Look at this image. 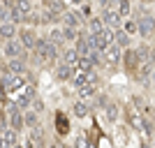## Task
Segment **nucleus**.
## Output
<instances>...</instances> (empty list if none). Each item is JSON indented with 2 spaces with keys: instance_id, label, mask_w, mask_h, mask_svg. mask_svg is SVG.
Masks as SVG:
<instances>
[{
  "instance_id": "1",
  "label": "nucleus",
  "mask_w": 155,
  "mask_h": 148,
  "mask_svg": "<svg viewBox=\"0 0 155 148\" xmlns=\"http://www.w3.org/2000/svg\"><path fill=\"white\" fill-rule=\"evenodd\" d=\"M97 97V104L102 107V116L107 123H118V118H120V107H118V102L114 100V97H107V95H95Z\"/></svg>"
},
{
  "instance_id": "2",
  "label": "nucleus",
  "mask_w": 155,
  "mask_h": 148,
  "mask_svg": "<svg viewBox=\"0 0 155 148\" xmlns=\"http://www.w3.org/2000/svg\"><path fill=\"white\" fill-rule=\"evenodd\" d=\"M16 39H19V44L26 49V51H30L32 46H35V42H37V28H30L26 26V23H21L19 28H16Z\"/></svg>"
},
{
  "instance_id": "3",
  "label": "nucleus",
  "mask_w": 155,
  "mask_h": 148,
  "mask_svg": "<svg viewBox=\"0 0 155 148\" xmlns=\"http://www.w3.org/2000/svg\"><path fill=\"white\" fill-rule=\"evenodd\" d=\"M123 120H125V125H127L132 132H141V125H143V113L141 111H137V109H132V107H123Z\"/></svg>"
},
{
  "instance_id": "4",
  "label": "nucleus",
  "mask_w": 155,
  "mask_h": 148,
  "mask_svg": "<svg viewBox=\"0 0 155 148\" xmlns=\"http://www.w3.org/2000/svg\"><path fill=\"white\" fill-rule=\"evenodd\" d=\"M53 130H56V136H67L72 132V120L63 109L53 111Z\"/></svg>"
},
{
  "instance_id": "5",
  "label": "nucleus",
  "mask_w": 155,
  "mask_h": 148,
  "mask_svg": "<svg viewBox=\"0 0 155 148\" xmlns=\"http://www.w3.org/2000/svg\"><path fill=\"white\" fill-rule=\"evenodd\" d=\"M2 53H5V58H21V60H26V63H28V51L19 44V39H16V37L2 42Z\"/></svg>"
},
{
  "instance_id": "6",
  "label": "nucleus",
  "mask_w": 155,
  "mask_h": 148,
  "mask_svg": "<svg viewBox=\"0 0 155 148\" xmlns=\"http://www.w3.org/2000/svg\"><path fill=\"white\" fill-rule=\"evenodd\" d=\"M120 65H123V70L125 74H134L137 67H139V58H137V51H134V46H127V49H123V56H120Z\"/></svg>"
},
{
  "instance_id": "7",
  "label": "nucleus",
  "mask_w": 155,
  "mask_h": 148,
  "mask_svg": "<svg viewBox=\"0 0 155 148\" xmlns=\"http://www.w3.org/2000/svg\"><path fill=\"white\" fill-rule=\"evenodd\" d=\"M86 23V19L81 16V12L79 9H74V7H67L63 14H60V26H70V28H81Z\"/></svg>"
},
{
  "instance_id": "8",
  "label": "nucleus",
  "mask_w": 155,
  "mask_h": 148,
  "mask_svg": "<svg viewBox=\"0 0 155 148\" xmlns=\"http://www.w3.org/2000/svg\"><path fill=\"white\" fill-rule=\"evenodd\" d=\"M100 19H102L104 28H120V21H123V16L116 12V7H102V14H100Z\"/></svg>"
},
{
  "instance_id": "9",
  "label": "nucleus",
  "mask_w": 155,
  "mask_h": 148,
  "mask_svg": "<svg viewBox=\"0 0 155 148\" xmlns=\"http://www.w3.org/2000/svg\"><path fill=\"white\" fill-rule=\"evenodd\" d=\"M72 74H74V67H70V65L60 63V60L53 65V72H51L53 81H58V84H67V81L72 79Z\"/></svg>"
},
{
  "instance_id": "10",
  "label": "nucleus",
  "mask_w": 155,
  "mask_h": 148,
  "mask_svg": "<svg viewBox=\"0 0 155 148\" xmlns=\"http://www.w3.org/2000/svg\"><path fill=\"white\" fill-rule=\"evenodd\" d=\"M70 111H72V116L74 118H79V120H86V118L91 116V104L88 102H84V100H72V104H70Z\"/></svg>"
},
{
  "instance_id": "11",
  "label": "nucleus",
  "mask_w": 155,
  "mask_h": 148,
  "mask_svg": "<svg viewBox=\"0 0 155 148\" xmlns=\"http://www.w3.org/2000/svg\"><path fill=\"white\" fill-rule=\"evenodd\" d=\"M28 139L32 141V146H35V148H46V146H49V139H46L44 127H42V125L28 130Z\"/></svg>"
},
{
  "instance_id": "12",
  "label": "nucleus",
  "mask_w": 155,
  "mask_h": 148,
  "mask_svg": "<svg viewBox=\"0 0 155 148\" xmlns=\"http://www.w3.org/2000/svg\"><path fill=\"white\" fill-rule=\"evenodd\" d=\"M132 77H134V81H139L141 86L146 84V81H153V60H150V63H141Z\"/></svg>"
},
{
  "instance_id": "13",
  "label": "nucleus",
  "mask_w": 155,
  "mask_h": 148,
  "mask_svg": "<svg viewBox=\"0 0 155 148\" xmlns=\"http://www.w3.org/2000/svg\"><path fill=\"white\" fill-rule=\"evenodd\" d=\"M134 51L139 63H150L153 60V42H141L139 46H134Z\"/></svg>"
},
{
  "instance_id": "14",
  "label": "nucleus",
  "mask_w": 155,
  "mask_h": 148,
  "mask_svg": "<svg viewBox=\"0 0 155 148\" xmlns=\"http://www.w3.org/2000/svg\"><path fill=\"white\" fill-rule=\"evenodd\" d=\"M5 65H7V72L9 74H26V70H28V65H26V60H21V58H5Z\"/></svg>"
},
{
  "instance_id": "15",
  "label": "nucleus",
  "mask_w": 155,
  "mask_h": 148,
  "mask_svg": "<svg viewBox=\"0 0 155 148\" xmlns=\"http://www.w3.org/2000/svg\"><path fill=\"white\" fill-rule=\"evenodd\" d=\"M111 44H116L118 49L123 51V49L132 46V35H127V32H123L120 28H116V30H114V39H111Z\"/></svg>"
},
{
  "instance_id": "16",
  "label": "nucleus",
  "mask_w": 155,
  "mask_h": 148,
  "mask_svg": "<svg viewBox=\"0 0 155 148\" xmlns=\"http://www.w3.org/2000/svg\"><path fill=\"white\" fill-rule=\"evenodd\" d=\"M37 14H39V26H58L60 23V14H53L46 7H42V12H37Z\"/></svg>"
},
{
  "instance_id": "17",
  "label": "nucleus",
  "mask_w": 155,
  "mask_h": 148,
  "mask_svg": "<svg viewBox=\"0 0 155 148\" xmlns=\"http://www.w3.org/2000/svg\"><path fill=\"white\" fill-rule=\"evenodd\" d=\"M44 37L49 39V42H51V44L56 46L58 51L65 46V39H63V32H60V26H51V28H49V32H46Z\"/></svg>"
},
{
  "instance_id": "18",
  "label": "nucleus",
  "mask_w": 155,
  "mask_h": 148,
  "mask_svg": "<svg viewBox=\"0 0 155 148\" xmlns=\"http://www.w3.org/2000/svg\"><path fill=\"white\" fill-rule=\"evenodd\" d=\"M77 93H79V100H84V102H88V104H91L93 100H95V95L100 93V86L86 84V86H81V88H79Z\"/></svg>"
},
{
  "instance_id": "19",
  "label": "nucleus",
  "mask_w": 155,
  "mask_h": 148,
  "mask_svg": "<svg viewBox=\"0 0 155 148\" xmlns=\"http://www.w3.org/2000/svg\"><path fill=\"white\" fill-rule=\"evenodd\" d=\"M37 125H42V116L35 113L32 109H23V127L32 130V127H37Z\"/></svg>"
},
{
  "instance_id": "20",
  "label": "nucleus",
  "mask_w": 155,
  "mask_h": 148,
  "mask_svg": "<svg viewBox=\"0 0 155 148\" xmlns=\"http://www.w3.org/2000/svg\"><path fill=\"white\" fill-rule=\"evenodd\" d=\"M77 51L72 49V46H63L60 49V53H58V60L60 63H65V65H70V67H74V63H77Z\"/></svg>"
},
{
  "instance_id": "21",
  "label": "nucleus",
  "mask_w": 155,
  "mask_h": 148,
  "mask_svg": "<svg viewBox=\"0 0 155 148\" xmlns=\"http://www.w3.org/2000/svg\"><path fill=\"white\" fill-rule=\"evenodd\" d=\"M84 28H86V32H88V35H95V32H102V30H104V23H102V19H100V16H88V19H86V23H84Z\"/></svg>"
},
{
  "instance_id": "22",
  "label": "nucleus",
  "mask_w": 155,
  "mask_h": 148,
  "mask_svg": "<svg viewBox=\"0 0 155 148\" xmlns=\"http://www.w3.org/2000/svg\"><path fill=\"white\" fill-rule=\"evenodd\" d=\"M16 28L19 26H14V23H9V21H2V23H0V39H2V42L14 39L16 37Z\"/></svg>"
},
{
  "instance_id": "23",
  "label": "nucleus",
  "mask_w": 155,
  "mask_h": 148,
  "mask_svg": "<svg viewBox=\"0 0 155 148\" xmlns=\"http://www.w3.org/2000/svg\"><path fill=\"white\" fill-rule=\"evenodd\" d=\"M42 5H44L46 9H51L53 14H63L65 9H67V2H65V0H42Z\"/></svg>"
},
{
  "instance_id": "24",
  "label": "nucleus",
  "mask_w": 155,
  "mask_h": 148,
  "mask_svg": "<svg viewBox=\"0 0 155 148\" xmlns=\"http://www.w3.org/2000/svg\"><path fill=\"white\" fill-rule=\"evenodd\" d=\"M67 84H72V88L79 90L81 86L88 84V72H74V74H72V79L67 81Z\"/></svg>"
},
{
  "instance_id": "25",
  "label": "nucleus",
  "mask_w": 155,
  "mask_h": 148,
  "mask_svg": "<svg viewBox=\"0 0 155 148\" xmlns=\"http://www.w3.org/2000/svg\"><path fill=\"white\" fill-rule=\"evenodd\" d=\"M14 7H16L23 16H28L30 12H35V0H14Z\"/></svg>"
},
{
  "instance_id": "26",
  "label": "nucleus",
  "mask_w": 155,
  "mask_h": 148,
  "mask_svg": "<svg viewBox=\"0 0 155 148\" xmlns=\"http://www.w3.org/2000/svg\"><path fill=\"white\" fill-rule=\"evenodd\" d=\"M95 67H93V63H91V58L88 56H79L77 58V63H74V72H93Z\"/></svg>"
},
{
  "instance_id": "27",
  "label": "nucleus",
  "mask_w": 155,
  "mask_h": 148,
  "mask_svg": "<svg viewBox=\"0 0 155 148\" xmlns=\"http://www.w3.org/2000/svg\"><path fill=\"white\" fill-rule=\"evenodd\" d=\"M132 9H134V5H132V0H118V7H116V12L120 14L123 19L132 16Z\"/></svg>"
},
{
  "instance_id": "28",
  "label": "nucleus",
  "mask_w": 155,
  "mask_h": 148,
  "mask_svg": "<svg viewBox=\"0 0 155 148\" xmlns=\"http://www.w3.org/2000/svg\"><path fill=\"white\" fill-rule=\"evenodd\" d=\"M0 136H2V141H5L7 146H14V143H19V134H16L14 130H9V127L0 130Z\"/></svg>"
},
{
  "instance_id": "29",
  "label": "nucleus",
  "mask_w": 155,
  "mask_h": 148,
  "mask_svg": "<svg viewBox=\"0 0 155 148\" xmlns=\"http://www.w3.org/2000/svg\"><path fill=\"white\" fill-rule=\"evenodd\" d=\"M28 109H32L35 113H39V116H42V113L46 111V102H44V97L35 95V97L30 100V107H28Z\"/></svg>"
},
{
  "instance_id": "30",
  "label": "nucleus",
  "mask_w": 155,
  "mask_h": 148,
  "mask_svg": "<svg viewBox=\"0 0 155 148\" xmlns=\"http://www.w3.org/2000/svg\"><path fill=\"white\" fill-rule=\"evenodd\" d=\"M143 104H146V95H141V93H132V95H130V107H132V109L141 111Z\"/></svg>"
},
{
  "instance_id": "31",
  "label": "nucleus",
  "mask_w": 155,
  "mask_h": 148,
  "mask_svg": "<svg viewBox=\"0 0 155 148\" xmlns=\"http://www.w3.org/2000/svg\"><path fill=\"white\" fill-rule=\"evenodd\" d=\"M120 30H123V32H127V35H132V37H134V35H137V21L132 19V16L123 19V21H120Z\"/></svg>"
},
{
  "instance_id": "32",
  "label": "nucleus",
  "mask_w": 155,
  "mask_h": 148,
  "mask_svg": "<svg viewBox=\"0 0 155 148\" xmlns=\"http://www.w3.org/2000/svg\"><path fill=\"white\" fill-rule=\"evenodd\" d=\"M60 32H63V39H65V44H72L74 39H77V32L79 28H70V26H60Z\"/></svg>"
},
{
  "instance_id": "33",
  "label": "nucleus",
  "mask_w": 155,
  "mask_h": 148,
  "mask_svg": "<svg viewBox=\"0 0 155 148\" xmlns=\"http://www.w3.org/2000/svg\"><path fill=\"white\" fill-rule=\"evenodd\" d=\"M74 148H95L91 143V139L86 136V132H81V134L77 136V141H74Z\"/></svg>"
},
{
  "instance_id": "34",
  "label": "nucleus",
  "mask_w": 155,
  "mask_h": 148,
  "mask_svg": "<svg viewBox=\"0 0 155 148\" xmlns=\"http://www.w3.org/2000/svg\"><path fill=\"white\" fill-rule=\"evenodd\" d=\"M79 7H81L79 12H81V16H84V19H88V16H93V5H91V2H88V0H86L84 5H79Z\"/></svg>"
},
{
  "instance_id": "35",
  "label": "nucleus",
  "mask_w": 155,
  "mask_h": 148,
  "mask_svg": "<svg viewBox=\"0 0 155 148\" xmlns=\"http://www.w3.org/2000/svg\"><path fill=\"white\" fill-rule=\"evenodd\" d=\"M7 100H9V95H7V88H5V81H2V79H0V107H2V104L7 102Z\"/></svg>"
},
{
  "instance_id": "36",
  "label": "nucleus",
  "mask_w": 155,
  "mask_h": 148,
  "mask_svg": "<svg viewBox=\"0 0 155 148\" xmlns=\"http://www.w3.org/2000/svg\"><path fill=\"white\" fill-rule=\"evenodd\" d=\"M95 2H97L100 7H111L114 2H116V0H95Z\"/></svg>"
},
{
  "instance_id": "37",
  "label": "nucleus",
  "mask_w": 155,
  "mask_h": 148,
  "mask_svg": "<svg viewBox=\"0 0 155 148\" xmlns=\"http://www.w3.org/2000/svg\"><path fill=\"white\" fill-rule=\"evenodd\" d=\"M67 2H72V7H79V5H84L86 0H67Z\"/></svg>"
},
{
  "instance_id": "38",
  "label": "nucleus",
  "mask_w": 155,
  "mask_h": 148,
  "mask_svg": "<svg viewBox=\"0 0 155 148\" xmlns=\"http://www.w3.org/2000/svg\"><path fill=\"white\" fill-rule=\"evenodd\" d=\"M141 148H153V141H143V143H141Z\"/></svg>"
},
{
  "instance_id": "39",
  "label": "nucleus",
  "mask_w": 155,
  "mask_h": 148,
  "mask_svg": "<svg viewBox=\"0 0 155 148\" xmlns=\"http://www.w3.org/2000/svg\"><path fill=\"white\" fill-rule=\"evenodd\" d=\"M0 148H9V146L5 143V141H2V136H0Z\"/></svg>"
},
{
  "instance_id": "40",
  "label": "nucleus",
  "mask_w": 155,
  "mask_h": 148,
  "mask_svg": "<svg viewBox=\"0 0 155 148\" xmlns=\"http://www.w3.org/2000/svg\"><path fill=\"white\" fill-rule=\"evenodd\" d=\"M46 148H60V146H58V141H56V143H49Z\"/></svg>"
},
{
  "instance_id": "41",
  "label": "nucleus",
  "mask_w": 155,
  "mask_h": 148,
  "mask_svg": "<svg viewBox=\"0 0 155 148\" xmlns=\"http://www.w3.org/2000/svg\"><path fill=\"white\" fill-rule=\"evenodd\" d=\"M9 148H21V143H14V146H9Z\"/></svg>"
},
{
  "instance_id": "42",
  "label": "nucleus",
  "mask_w": 155,
  "mask_h": 148,
  "mask_svg": "<svg viewBox=\"0 0 155 148\" xmlns=\"http://www.w3.org/2000/svg\"><path fill=\"white\" fill-rule=\"evenodd\" d=\"M65 2H67V0H65Z\"/></svg>"
}]
</instances>
